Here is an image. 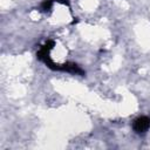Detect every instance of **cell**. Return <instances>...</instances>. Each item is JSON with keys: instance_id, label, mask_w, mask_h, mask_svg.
<instances>
[{"instance_id": "cell-1", "label": "cell", "mask_w": 150, "mask_h": 150, "mask_svg": "<svg viewBox=\"0 0 150 150\" xmlns=\"http://www.w3.org/2000/svg\"><path fill=\"white\" fill-rule=\"evenodd\" d=\"M150 128V117L148 116H139L132 123V129L137 134H144Z\"/></svg>"}, {"instance_id": "cell-2", "label": "cell", "mask_w": 150, "mask_h": 150, "mask_svg": "<svg viewBox=\"0 0 150 150\" xmlns=\"http://www.w3.org/2000/svg\"><path fill=\"white\" fill-rule=\"evenodd\" d=\"M54 2H55V0H45V1L41 4L40 9H41L42 12H46V13H47V12H50V9H52Z\"/></svg>"}]
</instances>
